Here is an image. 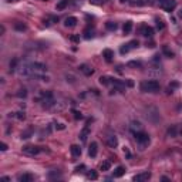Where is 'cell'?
Returning <instances> with one entry per match:
<instances>
[{
    "mask_svg": "<svg viewBox=\"0 0 182 182\" xmlns=\"http://www.w3.org/2000/svg\"><path fill=\"white\" fill-rule=\"evenodd\" d=\"M40 103L43 107L46 108H51L56 105V100L53 97V92L51 91H44V92H41V95H40Z\"/></svg>",
    "mask_w": 182,
    "mask_h": 182,
    "instance_id": "6da1fadb",
    "label": "cell"
},
{
    "mask_svg": "<svg viewBox=\"0 0 182 182\" xmlns=\"http://www.w3.org/2000/svg\"><path fill=\"white\" fill-rule=\"evenodd\" d=\"M159 90V83L156 80H147L141 83V91L144 92H156Z\"/></svg>",
    "mask_w": 182,
    "mask_h": 182,
    "instance_id": "7a4b0ae2",
    "label": "cell"
},
{
    "mask_svg": "<svg viewBox=\"0 0 182 182\" xmlns=\"http://www.w3.org/2000/svg\"><path fill=\"white\" fill-rule=\"evenodd\" d=\"M134 136H135L136 142L139 144V147H141V150H144L148 144H150V135L148 134H145L144 131H138V132H134Z\"/></svg>",
    "mask_w": 182,
    "mask_h": 182,
    "instance_id": "3957f363",
    "label": "cell"
},
{
    "mask_svg": "<svg viewBox=\"0 0 182 182\" xmlns=\"http://www.w3.org/2000/svg\"><path fill=\"white\" fill-rule=\"evenodd\" d=\"M158 6L159 9H162L164 12H172L176 7V1L175 0H158Z\"/></svg>",
    "mask_w": 182,
    "mask_h": 182,
    "instance_id": "277c9868",
    "label": "cell"
},
{
    "mask_svg": "<svg viewBox=\"0 0 182 182\" xmlns=\"http://www.w3.org/2000/svg\"><path fill=\"white\" fill-rule=\"evenodd\" d=\"M139 46V41L138 40H131L130 43H127V44H123L121 46V48H120V53L121 54H127V53H130L131 50H134Z\"/></svg>",
    "mask_w": 182,
    "mask_h": 182,
    "instance_id": "5b68a950",
    "label": "cell"
},
{
    "mask_svg": "<svg viewBox=\"0 0 182 182\" xmlns=\"http://www.w3.org/2000/svg\"><path fill=\"white\" fill-rule=\"evenodd\" d=\"M21 151H23V154H26V155H37L40 151V147H36V145H26V147H23L21 148Z\"/></svg>",
    "mask_w": 182,
    "mask_h": 182,
    "instance_id": "8992f818",
    "label": "cell"
},
{
    "mask_svg": "<svg viewBox=\"0 0 182 182\" xmlns=\"http://www.w3.org/2000/svg\"><path fill=\"white\" fill-rule=\"evenodd\" d=\"M139 32H141V34L145 36V37H152V36H154V29L150 26H147V24H142Z\"/></svg>",
    "mask_w": 182,
    "mask_h": 182,
    "instance_id": "52a82bcc",
    "label": "cell"
},
{
    "mask_svg": "<svg viewBox=\"0 0 182 182\" xmlns=\"http://www.w3.org/2000/svg\"><path fill=\"white\" fill-rule=\"evenodd\" d=\"M150 178H151V172H148V171H147V172H141V174L135 175L132 179H134L135 182H142V181H148Z\"/></svg>",
    "mask_w": 182,
    "mask_h": 182,
    "instance_id": "ba28073f",
    "label": "cell"
},
{
    "mask_svg": "<svg viewBox=\"0 0 182 182\" xmlns=\"http://www.w3.org/2000/svg\"><path fill=\"white\" fill-rule=\"evenodd\" d=\"M78 68H80V71L83 73L84 76H87V77H90V76H92V73H94V70L91 68L90 65H87V64H81L80 67H78Z\"/></svg>",
    "mask_w": 182,
    "mask_h": 182,
    "instance_id": "9c48e42d",
    "label": "cell"
},
{
    "mask_svg": "<svg viewBox=\"0 0 182 182\" xmlns=\"http://www.w3.org/2000/svg\"><path fill=\"white\" fill-rule=\"evenodd\" d=\"M111 84L114 85V88L118 91H124L125 90V84H124L123 81H120V80H115V78H111Z\"/></svg>",
    "mask_w": 182,
    "mask_h": 182,
    "instance_id": "30bf717a",
    "label": "cell"
},
{
    "mask_svg": "<svg viewBox=\"0 0 182 182\" xmlns=\"http://www.w3.org/2000/svg\"><path fill=\"white\" fill-rule=\"evenodd\" d=\"M103 57L105 59V61L111 63V61H112V59H114V51H112V50H110V48H105V50H103Z\"/></svg>",
    "mask_w": 182,
    "mask_h": 182,
    "instance_id": "8fae6325",
    "label": "cell"
},
{
    "mask_svg": "<svg viewBox=\"0 0 182 182\" xmlns=\"http://www.w3.org/2000/svg\"><path fill=\"white\" fill-rule=\"evenodd\" d=\"M77 23H78V20H77V17H67L65 19V21H64V26L65 27H76L77 26Z\"/></svg>",
    "mask_w": 182,
    "mask_h": 182,
    "instance_id": "7c38bea8",
    "label": "cell"
},
{
    "mask_svg": "<svg viewBox=\"0 0 182 182\" xmlns=\"http://www.w3.org/2000/svg\"><path fill=\"white\" fill-rule=\"evenodd\" d=\"M97 151H98L97 142H91V145L88 147V155H90L91 158H94V156L97 155Z\"/></svg>",
    "mask_w": 182,
    "mask_h": 182,
    "instance_id": "4fadbf2b",
    "label": "cell"
},
{
    "mask_svg": "<svg viewBox=\"0 0 182 182\" xmlns=\"http://www.w3.org/2000/svg\"><path fill=\"white\" fill-rule=\"evenodd\" d=\"M130 130L132 131V132H138V131H142V125H141V123H138V121H132L130 125Z\"/></svg>",
    "mask_w": 182,
    "mask_h": 182,
    "instance_id": "5bb4252c",
    "label": "cell"
},
{
    "mask_svg": "<svg viewBox=\"0 0 182 182\" xmlns=\"http://www.w3.org/2000/svg\"><path fill=\"white\" fill-rule=\"evenodd\" d=\"M107 144H108V147H110V148H115V147L118 145L117 136H115V135L108 136V139H107Z\"/></svg>",
    "mask_w": 182,
    "mask_h": 182,
    "instance_id": "9a60e30c",
    "label": "cell"
},
{
    "mask_svg": "<svg viewBox=\"0 0 182 182\" xmlns=\"http://www.w3.org/2000/svg\"><path fill=\"white\" fill-rule=\"evenodd\" d=\"M88 135H90V128L85 127V128H83V131L80 132V139H81V142H85Z\"/></svg>",
    "mask_w": 182,
    "mask_h": 182,
    "instance_id": "2e32d148",
    "label": "cell"
},
{
    "mask_svg": "<svg viewBox=\"0 0 182 182\" xmlns=\"http://www.w3.org/2000/svg\"><path fill=\"white\" fill-rule=\"evenodd\" d=\"M95 36V32L92 30V29H85L84 30V33H83V37H84L85 40H90V39H92Z\"/></svg>",
    "mask_w": 182,
    "mask_h": 182,
    "instance_id": "e0dca14e",
    "label": "cell"
},
{
    "mask_svg": "<svg viewBox=\"0 0 182 182\" xmlns=\"http://www.w3.org/2000/svg\"><path fill=\"white\" fill-rule=\"evenodd\" d=\"M34 179V176L32 174H23V175L19 176V181L20 182H32Z\"/></svg>",
    "mask_w": 182,
    "mask_h": 182,
    "instance_id": "ac0fdd59",
    "label": "cell"
},
{
    "mask_svg": "<svg viewBox=\"0 0 182 182\" xmlns=\"http://www.w3.org/2000/svg\"><path fill=\"white\" fill-rule=\"evenodd\" d=\"M124 174H125V168H124V167H117V169L114 171L112 176H114V178H121Z\"/></svg>",
    "mask_w": 182,
    "mask_h": 182,
    "instance_id": "d6986e66",
    "label": "cell"
},
{
    "mask_svg": "<svg viewBox=\"0 0 182 182\" xmlns=\"http://www.w3.org/2000/svg\"><path fill=\"white\" fill-rule=\"evenodd\" d=\"M131 30H132V21H125V24H124V27H123V32H124V34L127 36V34H130L131 33Z\"/></svg>",
    "mask_w": 182,
    "mask_h": 182,
    "instance_id": "ffe728a7",
    "label": "cell"
},
{
    "mask_svg": "<svg viewBox=\"0 0 182 182\" xmlns=\"http://www.w3.org/2000/svg\"><path fill=\"white\" fill-rule=\"evenodd\" d=\"M117 27H118V24L115 23V21H107V23H105V29L110 30V32H115Z\"/></svg>",
    "mask_w": 182,
    "mask_h": 182,
    "instance_id": "44dd1931",
    "label": "cell"
},
{
    "mask_svg": "<svg viewBox=\"0 0 182 182\" xmlns=\"http://www.w3.org/2000/svg\"><path fill=\"white\" fill-rule=\"evenodd\" d=\"M70 151H71V154L74 156H80V155H81V148H80L78 145H71Z\"/></svg>",
    "mask_w": 182,
    "mask_h": 182,
    "instance_id": "7402d4cb",
    "label": "cell"
},
{
    "mask_svg": "<svg viewBox=\"0 0 182 182\" xmlns=\"http://www.w3.org/2000/svg\"><path fill=\"white\" fill-rule=\"evenodd\" d=\"M100 84H103V85H108V84H111V78H110V77H105V76H103V77H100Z\"/></svg>",
    "mask_w": 182,
    "mask_h": 182,
    "instance_id": "603a6c76",
    "label": "cell"
},
{
    "mask_svg": "<svg viewBox=\"0 0 182 182\" xmlns=\"http://www.w3.org/2000/svg\"><path fill=\"white\" fill-rule=\"evenodd\" d=\"M68 6V0H61L60 3H57V10H63Z\"/></svg>",
    "mask_w": 182,
    "mask_h": 182,
    "instance_id": "cb8c5ba5",
    "label": "cell"
},
{
    "mask_svg": "<svg viewBox=\"0 0 182 182\" xmlns=\"http://www.w3.org/2000/svg\"><path fill=\"white\" fill-rule=\"evenodd\" d=\"M110 168H111V162H110V161H104V162L101 164V167H100V169H101V171H110Z\"/></svg>",
    "mask_w": 182,
    "mask_h": 182,
    "instance_id": "d4e9b609",
    "label": "cell"
},
{
    "mask_svg": "<svg viewBox=\"0 0 182 182\" xmlns=\"http://www.w3.org/2000/svg\"><path fill=\"white\" fill-rule=\"evenodd\" d=\"M164 54H165V56H168L169 59H172V57H174V51H171V50H169L168 48V46H164Z\"/></svg>",
    "mask_w": 182,
    "mask_h": 182,
    "instance_id": "484cf974",
    "label": "cell"
},
{
    "mask_svg": "<svg viewBox=\"0 0 182 182\" xmlns=\"http://www.w3.org/2000/svg\"><path fill=\"white\" fill-rule=\"evenodd\" d=\"M87 178H88V179H92V181H95V179L98 178V174L95 172V171H92V169H91L90 172H88V175H87Z\"/></svg>",
    "mask_w": 182,
    "mask_h": 182,
    "instance_id": "4316f807",
    "label": "cell"
},
{
    "mask_svg": "<svg viewBox=\"0 0 182 182\" xmlns=\"http://www.w3.org/2000/svg\"><path fill=\"white\" fill-rule=\"evenodd\" d=\"M127 65H128V67H134V68H139V67L142 65V63H141V61H130Z\"/></svg>",
    "mask_w": 182,
    "mask_h": 182,
    "instance_id": "83f0119b",
    "label": "cell"
},
{
    "mask_svg": "<svg viewBox=\"0 0 182 182\" xmlns=\"http://www.w3.org/2000/svg\"><path fill=\"white\" fill-rule=\"evenodd\" d=\"M14 29L19 30V32H24V30H26V26H24L23 23H16V24H14Z\"/></svg>",
    "mask_w": 182,
    "mask_h": 182,
    "instance_id": "f1b7e54d",
    "label": "cell"
},
{
    "mask_svg": "<svg viewBox=\"0 0 182 182\" xmlns=\"http://www.w3.org/2000/svg\"><path fill=\"white\" fill-rule=\"evenodd\" d=\"M155 21H156V29L158 30H162L164 27H165V24H164V21L161 19H155Z\"/></svg>",
    "mask_w": 182,
    "mask_h": 182,
    "instance_id": "f546056e",
    "label": "cell"
},
{
    "mask_svg": "<svg viewBox=\"0 0 182 182\" xmlns=\"http://www.w3.org/2000/svg\"><path fill=\"white\" fill-rule=\"evenodd\" d=\"M168 135L172 136V138L176 135V128H175V127H171V128H169V130H168Z\"/></svg>",
    "mask_w": 182,
    "mask_h": 182,
    "instance_id": "4dcf8cb0",
    "label": "cell"
},
{
    "mask_svg": "<svg viewBox=\"0 0 182 182\" xmlns=\"http://www.w3.org/2000/svg\"><path fill=\"white\" fill-rule=\"evenodd\" d=\"M73 114H74V118H76V120H81V118H83V114H81V112H80V111H73Z\"/></svg>",
    "mask_w": 182,
    "mask_h": 182,
    "instance_id": "1f68e13d",
    "label": "cell"
},
{
    "mask_svg": "<svg viewBox=\"0 0 182 182\" xmlns=\"http://www.w3.org/2000/svg\"><path fill=\"white\" fill-rule=\"evenodd\" d=\"M26 95H27V91L24 90V88H23V90H19V92H17V97H20V98H21V97L24 98Z\"/></svg>",
    "mask_w": 182,
    "mask_h": 182,
    "instance_id": "d6a6232c",
    "label": "cell"
},
{
    "mask_svg": "<svg viewBox=\"0 0 182 182\" xmlns=\"http://www.w3.org/2000/svg\"><path fill=\"white\" fill-rule=\"evenodd\" d=\"M105 1L107 0H90V3H92V4H103Z\"/></svg>",
    "mask_w": 182,
    "mask_h": 182,
    "instance_id": "836d02e7",
    "label": "cell"
},
{
    "mask_svg": "<svg viewBox=\"0 0 182 182\" xmlns=\"http://www.w3.org/2000/svg\"><path fill=\"white\" fill-rule=\"evenodd\" d=\"M16 114H17L16 117L19 118V120H24V118H26V115H24V112H21V111H19V112H16Z\"/></svg>",
    "mask_w": 182,
    "mask_h": 182,
    "instance_id": "e575fe53",
    "label": "cell"
},
{
    "mask_svg": "<svg viewBox=\"0 0 182 182\" xmlns=\"http://www.w3.org/2000/svg\"><path fill=\"white\" fill-rule=\"evenodd\" d=\"M30 134H32V131H26V132H23V134H21V138H24V139H26V138H30Z\"/></svg>",
    "mask_w": 182,
    "mask_h": 182,
    "instance_id": "d590c367",
    "label": "cell"
},
{
    "mask_svg": "<svg viewBox=\"0 0 182 182\" xmlns=\"http://www.w3.org/2000/svg\"><path fill=\"white\" fill-rule=\"evenodd\" d=\"M70 40L74 41V43H78V41H80V37H78V36H70Z\"/></svg>",
    "mask_w": 182,
    "mask_h": 182,
    "instance_id": "8d00e7d4",
    "label": "cell"
},
{
    "mask_svg": "<svg viewBox=\"0 0 182 182\" xmlns=\"http://www.w3.org/2000/svg\"><path fill=\"white\" fill-rule=\"evenodd\" d=\"M124 154L128 156V158H131V152L128 151V148H127V147H124Z\"/></svg>",
    "mask_w": 182,
    "mask_h": 182,
    "instance_id": "74e56055",
    "label": "cell"
},
{
    "mask_svg": "<svg viewBox=\"0 0 182 182\" xmlns=\"http://www.w3.org/2000/svg\"><path fill=\"white\" fill-rule=\"evenodd\" d=\"M0 150H1V151H7V144H4V142L0 144Z\"/></svg>",
    "mask_w": 182,
    "mask_h": 182,
    "instance_id": "f35d334b",
    "label": "cell"
},
{
    "mask_svg": "<svg viewBox=\"0 0 182 182\" xmlns=\"http://www.w3.org/2000/svg\"><path fill=\"white\" fill-rule=\"evenodd\" d=\"M56 128H57V130H64L65 127H64V124H57V125H56Z\"/></svg>",
    "mask_w": 182,
    "mask_h": 182,
    "instance_id": "ab89813d",
    "label": "cell"
},
{
    "mask_svg": "<svg viewBox=\"0 0 182 182\" xmlns=\"http://www.w3.org/2000/svg\"><path fill=\"white\" fill-rule=\"evenodd\" d=\"M84 168H85L84 165H80V167H77V168H76V171H77V172H80L81 169H84Z\"/></svg>",
    "mask_w": 182,
    "mask_h": 182,
    "instance_id": "60d3db41",
    "label": "cell"
},
{
    "mask_svg": "<svg viewBox=\"0 0 182 182\" xmlns=\"http://www.w3.org/2000/svg\"><path fill=\"white\" fill-rule=\"evenodd\" d=\"M127 84L130 85V87H132V85H134V83H132V81H131V80H130V81H128V83H127Z\"/></svg>",
    "mask_w": 182,
    "mask_h": 182,
    "instance_id": "b9f144b4",
    "label": "cell"
},
{
    "mask_svg": "<svg viewBox=\"0 0 182 182\" xmlns=\"http://www.w3.org/2000/svg\"><path fill=\"white\" fill-rule=\"evenodd\" d=\"M178 16H179V19H182V9L179 10V13H178Z\"/></svg>",
    "mask_w": 182,
    "mask_h": 182,
    "instance_id": "7bdbcfd3",
    "label": "cell"
},
{
    "mask_svg": "<svg viewBox=\"0 0 182 182\" xmlns=\"http://www.w3.org/2000/svg\"><path fill=\"white\" fill-rule=\"evenodd\" d=\"M121 3H125V1H130V0H120Z\"/></svg>",
    "mask_w": 182,
    "mask_h": 182,
    "instance_id": "ee69618b",
    "label": "cell"
},
{
    "mask_svg": "<svg viewBox=\"0 0 182 182\" xmlns=\"http://www.w3.org/2000/svg\"><path fill=\"white\" fill-rule=\"evenodd\" d=\"M7 1H13V3H16V1H19V0H7Z\"/></svg>",
    "mask_w": 182,
    "mask_h": 182,
    "instance_id": "f6af8a7d",
    "label": "cell"
}]
</instances>
